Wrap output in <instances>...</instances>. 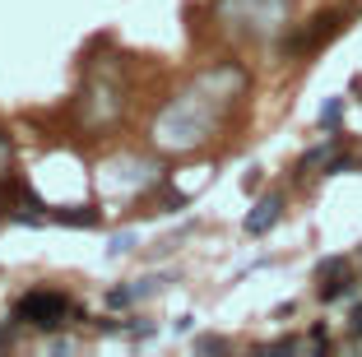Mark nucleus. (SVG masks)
Masks as SVG:
<instances>
[{
	"label": "nucleus",
	"mask_w": 362,
	"mask_h": 357,
	"mask_svg": "<svg viewBox=\"0 0 362 357\" xmlns=\"http://www.w3.org/2000/svg\"><path fill=\"white\" fill-rule=\"evenodd\" d=\"M246 88H251V74L237 61L200 70L172 103L158 107V116H153V148H163V153H195V148H204L223 130L233 107L246 98Z\"/></svg>",
	"instance_id": "f257e3e1"
},
{
	"label": "nucleus",
	"mask_w": 362,
	"mask_h": 357,
	"mask_svg": "<svg viewBox=\"0 0 362 357\" xmlns=\"http://www.w3.org/2000/svg\"><path fill=\"white\" fill-rule=\"evenodd\" d=\"M214 19L242 42H269L293 23V0H214Z\"/></svg>",
	"instance_id": "f03ea898"
},
{
	"label": "nucleus",
	"mask_w": 362,
	"mask_h": 357,
	"mask_svg": "<svg viewBox=\"0 0 362 357\" xmlns=\"http://www.w3.org/2000/svg\"><path fill=\"white\" fill-rule=\"evenodd\" d=\"M14 320L28 329H56L65 320H79V306L56 288H33V293H23L14 302Z\"/></svg>",
	"instance_id": "7ed1b4c3"
},
{
	"label": "nucleus",
	"mask_w": 362,
	"mask_h": 357,
	"mask_svg": "<svg viewBox=\"0 0 362 357\" xmlns=\"http://www.w3.org/2000/svg\"><path fill=\"white\" fill-rule=\"evenodd\" d=\"M121 107H126V98H121L117 79L98 74V79H88V84H84V98H79V121H84L88 130H107L112 121H121Z\"/></svg>",
	"instance_id": "20e7f679"
},
{
	"label": "nucleus",
	"mask_w": 362,
	"mask_h": 357,
	"mask_svg": "<svg viewBox=\"0 0 362 357\" xmlns=\"http://www.w3.org/2000/svg\"><path fill=\"white\" fill-rule=\"evenodd\" d=\"M107 177H112V186H126V190H144L153 186V181H163V168L153 163V158H117V163H107Z\"/></svg>",
	"instance_id": "39448f33"
},
{
	"label": "nucleus",
	"mask_w": 362,
	"mask_h": 357,
	"mask_svg": "<svg viewBox=\"0 0 362 357\" xmlns=\"http://www.w3.org/2000/svg\"><path fill=\"white\" fill-rule=\"evenodd\" d=\"M339 23H344V14L339 10H330V14H316V19H311V28H302V33H293V37H288V52L293 56H302V52H316L320 42H330L334 33H339Z\"/></svg>",
	"instance_id": "423d86ee"
},
{
	"label": "nucleus",
	"mask_w": 362,
	"mask_h": 357,
	"mask_svg": "<svg viewBox=\"0 0 362 357\" xmlns=\"http://www.w3.org/2000/svg\"><path fill=\"white\" fill-rule=\"evenodd\" d=\"M316 279H320V302H339V297H349V288H353V269H349V260H344V255L320 260Z\"/></svg>",
	"instance_id": "0eeeda50"
},
{
	"label": "nucleus",
	"mask_w": 362,
	"mask_h": 357,
	"mask_svg": "<svg viewBox=\"0 0 362 357\" xmlns=\"http://www.w3.org/2000/svg\"><path fill=\"white\" fill-rule=\"evenodd\" d=\"M279 218H284V195L269 190V195H260V200H256V209L246 213V237H265Z\"/></svg>",
	"instance_id": "6e6552de"
},
{
	"label": "nucleus",
	"mask_w": 362,
	"mask_h": 357,
	"mask_svg": "<svg viewBox=\"0 0 362 357\" xmlns=\"http://www.w3.org/2000/svg\"><path fill=\"white\" fill-rule=\"evenodd\" d=\"M163 283H168V279H135L130 288H112V293H107V306H112V311H126V306L144 302L149 293H158Z\"/></svg>",
	"instance_id": "1a4fd4ad"
},
{
	"label": "nucleus",
	"mask_w": 362,
	"mask_h": 357,
	"mask_svg": "<svg viewBox=\"0 0 362 357\" xmlns=\"http://www.w3.org/2000/svg\"><path fill=\"white\" fill-rule=\"evenodd\" d=\"M47 223H65V228H98L103 223V213L98 209H47Z\"/></svg>",
	"instance_id": "9d476101"
},
{
	"label": "nucleus",
	"mask_w": 362,
	"mask_h": 357,
	"mask_svg": "<svg viewBox=\"0 0 362 357\" xmlns=\"http://www.w3.org/2000/svg\"><path fill=\"white\" fill-rule=\"evenodd\" d=\"M339 121H344V98H330V103L320 107V130H339Z\"/></svg>",
	"instance_id": "9b49d317"
},
{
	"label": "nucleus",
	"mask_w": 362,
	"mask_h": 357,
	"mask_svg": "<svg viewBox=\"0 0 362 357\" xmlns=\"http://www.w3.org/2000/svg\"><path fill=\"white\" fill-rule=\"evenodd\" d=\"M135 242H139V232H135V228L117 232V237H112V246H107V255H112V260H117V255H130V251H135Z\"/></svg>",
	"instance_id": "f8f14e48"
},
{
	"label": "nucleus",
	"mask_w": 362,
	"mask_h": 357,
	"mask_svg": "<svg viewBox=\"0 0 362 357\" xmlns=\"http://www.w3.org/2000/svg\"><path fill=\"white\" fill-rule=\"evenodd\" d=\"M195 353H228V339L204 334V339H195Z\"/></svg>",
	"instance_id": "ddd939ff"
},
{
	"label": "nucleus",
	"mask_w": 362,
	"mask_h": 357,
	"mask_svg": "<svg viewBox=\"0 0 362 357\" xmlns=\"http://www.w3.org/2000/svg\"><path fill=\"white\" fill-rule=\"evenodd\" d=\"M5 172H10V139L0 135V186H5Z\"/></svg>",
	"instance_id": "4468645a"
},
{
	"label": "nucleus",
	"mask_w": 362,
	"mask_h": 357,
	"mask_svg": "<svg viewBox=\"0 0 362 357\" xmlns=\"http://www.w3.org/2000/svg\"><path fill=\"white\" fill-rule=\"evenodd\" d=\"M353 334H362V306L353 311Z\"/></svg>",
	"instance_id": "2eb2a0df"
},
{
	"label": "nucleus",
	"mask_w": 362,
	"mask_h": 357,
	"mask_svg": "<svg viewBox=\"0 0 362 357\" xmlns=\"http://www.w3.org/2000/svg\"><path fill=\"white\" fill-rule=\"evenodd\" d=\"M353 93H358V103H362V74H358V79H353Z\"/></svg>",
	"instance_id": "dca6fc26"
},
{
	"label": "nucleus",
	"mask_w": 362,
	"mask_h": 357,
	"mask_svg": "<svg viewBox=\"0 0 362 357\" xmlns=\"http://www.w3.org/2000/svg\"><path fill=\"white\" fill-rule=\"evenodd\" d=\"M358 163H362V158H358Z\"/></svg>",
	"instance_id": "f3484780"
}]
</instances>
